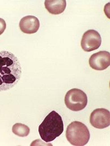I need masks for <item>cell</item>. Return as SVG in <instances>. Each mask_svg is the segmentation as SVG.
Listing matches in <instances>:
<instances>
[{"label": "cell", "instance_id": "cell-6", "mask_svg": "<svg viewBox=\"0 0 110 146\" xmlns=\"http://www.w3.org/2000/svg\"><path fill=\"white\" fill-rule=\"evenodd\" d=\"M90 122L94 128L104 129L110 125V112L108 110L100 108L94 110L90 115Z\"/></svg>", "mask_w": 110, "mask_h": 146}, {"label": "cell", "instance_id": "cell-10", "mask_svg": "<svg viewBox=\"0 0 110 146\" xmlns=\"http://www.w3.org/2000/svg\"><path fill=\"white\" fill-rule=\"evenodd\" d=\"M12 131L14 134L20 137H26L30 133L29 128L22 123H16L12 127Z\"/></svg>", "mask_w": 110, "mask_h": 146}, {"label": "cell", "instance_id": "cell-11", "mask_svg": "<svg viewBox=\"0 0 110 146\" xmlns=\"http://www.w3.org/2000/svg\"><path fill=\"white\" fill-rule=\"evenodd\" d=\"M6 23L3 19L0 18V36L3 34L6 29Z\"/></svg>", "mask_w": 110, "mask_h": 146}, {"label": "cell", "instance_id": "cell-4", "mask_svg": "<svg viewBox=\"0 0 110 146\" xmlns=\"http://www.w3.org/2000/svg\"><path fill=\"white\" fill-rule=\"evenodd\" d=\"M65 103L68 109L79 111L84 109L87 104V97L84 92L78 88H73L67 92Z\"/></svg>", "mask_w": 110, "mask_h": 146}, {"label": "cell", "instance_id": "cell-9", "mask_svg": "<svg viewBox=\"0 0 110 146\" xmlns=\"http://www.w3.org/2000/svg\"><path fill=\"white\" fill-rule=\"evenodd\" d=\"M45 6L49 13L58 15L64 12L66 7V1L65 0H46L45 2Z\"/></svg>", "mask_w": 110, "mask_h": 146}, {"label": "cell", "instance_id": "cell-3", "mask_svg": "<svg viewBox=\"0 0 110 146\" xmlns=\"http://www.w3.org/2000/svg\"><path fill=\"white\" fill-rule=\"evenodd\" d=\"M66 137L68 141L73 146H85L90 140V133L84 123L74 121L68 125Z\"/></svg>", "mask_w": 110, "mask_h": 146}, {"label": "cell", "instance_id": "cell-2", "mask_svg": "<svg viewBox=\"0 0 110 146\" xmlns=\"http://www.w3.org/2000/svg\"><path fill=\"white\" fill-rule=\"evenodd\" d=\"M63 131L64 123L62 118L55 111L50 112L39 127L40 136L46 142L55 140Z\"/></svg>", "mask_w": 110, "mask_h": 146}, {"label": "cell", "instance_id": "cell-7", "mask_svg": "<svg viewBox=\"0 0 110 146\" xmlns=\"http://www.w3.org/2000/svg\"><path fill=\"white\" fill-rule=\"evenodd\" d=\"M91 68L96 70H103L110 65V54L106 51H101L91 55L89 59Z\"/></svg>", "mask_w": 110, "mask_h": 146}, {"label": "cell", "instance_id": "cell-8", "mask_svg": "<svg viewBox=\"0 0 110 146\" xmlns=\"http://www.w3.org/2000/svg\"><path fill=\"white\" fill-rule=\"evenodd\" d=\"M19 26L21 31L26 34H33L39 30L40 21L37 17L28 15L21 19Z\"/></svg>", "mask_w": 110, "mask_h": 146}, {"label": "cell", "instance_id": "cell-1", "mask_svg": "<svg viewBox=\"0 0 110 146\" xmlns=\"http://www.w3.org/2000/svg\"><path fill=\"white\" fill-rule=\"evenodd\" d=\"M22 73L17 57L8 51H0V91L11 89L18 83Z\"/></svg>", "mask_w": 110, "mask_h": 146}, {"label": "cell", "instance_id": "cell-5", "mask_svg": "<svg viewBox=\"0 0 110 146\" xmlns=\"http://www.w3.org/2000/svg\"><path fill=\"white\" fill-rule=\"evenodd\" d=\"M101 44V38L100 34L94 30L85 32L81 40V48L86 52H91L98 49Z\"/></svg>", "mask_w": 110, "mask_h": 146}]
</instances>
